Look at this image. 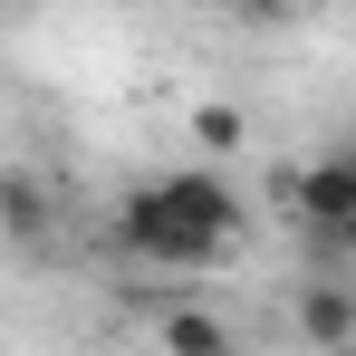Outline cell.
<instances>
[{"label":"cell","instance_id":"3","mask_svg":"<svg viewBox=\"0 0 356 356\" xmlns=\"http://www.w3.org/2000/svg\"><path fill=\"white\" fill-rule=\"evenodd\" d=\"M298 337H308V347H347L356 337V289L347 280H318V289L298 298Z\"/></svg>","mask_w":356,"mask_h":356},{"label":"cell","instance_id":"2","mask_svg":"<svg viewBox=\"0 0 356 356\" xmlns=\"http://www.w3.org/2000/svg\"><path fill=\"white\" fill-rule=\"evenodd\" d=\"M289 212L308 222V241L337 260L356 250V154H318V164H298L289 174Z\"/></svg>","mask_w":356,"mask_h":356},{"label":"cell","instance_id":"7","mask_svg":"<svg viewBox=\"0 0 356 356\" xmlns=\"http://www.w3.org/2000/svg\"><path fill=\"white\" fill-rule=\"evenodd\" d=\"M222 10H241V19H280L289 0H222Z\"/></svg>","mask_w":356,"mask_h":356},{"label":"cell","instance_id":"4","mask_svg":"<svg viewBox=\"0 0 356 356\" xmlns=\"http://www.w3.org/2000/svg\"><path fill=\"white\" fill-rule=\"evenodd\" d=\"M154 337H164L174 356H232V318H212V308H174Z\"/></svg>","mask_w":356,"mask_h":356},{"label":"cell","instance_id":"1","mask_svg":"<svg viewBox=\"0 0 356 356\" xmlns=\"http://www.w3.org/2000/svg\"><path fill=\"white\" fill-rule=\"evenodd\" d=\"M232 241H241V193L212 164L154 174L116 202V250L145 270H212V260H232Z\"/></svg>","mask_w":356,"mask_h":356},{"label":"cell","instance_id":"6","mask_svg":"<svg viewBox=\"0 0 356 356\" xmlns=\"http://www.w3.org/2000/svg\"><path fill=\"white\" fill-rule=\"evenodd\" d=\"M0 232H10V241H39V232H49V202H39L29 174H0Z\"/></svg>","mask_w":356,"mask_h":356},{"label":"cell","instance_id":"5","mask_svg":"<svg viewBox=\"0 0 356 356\" xmlns=\"http://www.w3.org/2000/svg\"><path fill=\"white\" fill-rule=\"evenodd\" d=\"M193 145H202V154H241V145H250V116H241L232 97H202V106H193Z\"/></svg>","mask_w":356,"mask_h":356}]
</instances>
